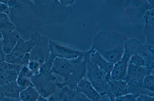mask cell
Segmentation results:
<instances>
[{"mask_svg":"<svg viewBox=\"0 0 154 101\" xmlns=\"http://www.w3.org/2000/svg\"><path fill=\"white\" fill-rule=\"evenodd\" d=\"M86 53L73 59L55 58L53 60L51 69L53 73L61 76L63 79L59 82L58 88L67 86L71 89H75L79 82L85 75Z\"/></svg>","mask_w":154,"mask_h":101,"instance_id":"6da1fadb","label":"cell"},{"mask_svg":"<svg viewBox=\"0 0 154 101\" xmlns=\"http://www.w3.org/2000/svg\"><path fill=\"white\" fill-rule=\"evenodd\" d=\"M32 2L33 21L38 26L61 23L72 12L70 5L66 6L59 0H34Z\"/></svg>","mask_w":154,"mask_h":101,"instance_id":"7a4b0ae2","label":"cell"},{"mask_svg":"<svg viewBox=\"0 0 154 101\" xmlns=\"http://www.w3.org/2000/svg\"><path fill=\"white\" fill-rule=\"evenodd\" d=\"M127 40L125 35L119 32L102 31L94 37L91 48L106 60L115 63L121 58Z\"/></svg>","mask_w":154,"mask_h":101,"instance_id":"3957f363","label":"cell"},{"mask_svg":"<svg viewBox=\"0 0 154 101\" xmlns=\"http://www.w3.org/2000/svg\"><path fill=\"white\" fill-rule=\"evenodd\" d=\"M9 8L8 17L14 25L16 31L23 34L31 30L34 26L33 3L30 0H8Z\"/></svg>","mask_w":154,"mask_h":101,"instance_id":"277c9868","label":"cell"},{"mask_svg":"<svg viewBox=\"0 0 154 101\" xmlns=\"http://www.w3.org/2000/svg\"><path fill=\"white\" fill-rule=\"evenodd\" d=\"M53 61L49 58L41 66L38 73L30 78L32 84L40 96L46 99L56 93L59 89V82L51 69Z\"/></svg>","mask_w":154,"mask_h":101,"instance_id":"5b68a950","label":"cell"},{"mask_svg":"<svg viewBox=\"0 0 154 101\" xmlns=\"http://www.w3.org/2000/svg\"><path fill=\"white\" fill-rule=\"evenodd\" d=\"M90 50L86 53V75L87 79L102 98L108 97L110 99L113 97L109 82L110 75L106 74L93 63L90 59Z\"/></svg>","mask_w":154,"mask_h":101,"instance_id":"8992f818","label":"cell"},{"mask_svg":"<svg viewBox=\"0 0 154 101\" xmlns=\"http://www.w3.org/2000/svg\"><path fill=\"white\" fill-rule=\"evenodd\" d=\"M30 39L34 41V44L29 52L30 61L41 67L48 60L50 56V40L37 32L32 34Z\"/></svg>","mask_w":154,"mask_h":101,"instance_id":"52a82bcc","label":"cell"},{"mask_svg":"<svg viewBox=\"0 0 154 101\" xmlns=\"http://www.w3.org/2000/svg\"><path fill=\"white\" fill-rule=\"evenodd\" d=\"M125 6L130 20L135 23L147 11L154 8V0L126 1Z\"/></svg>","mask_w":154,"mask_h":101,"instance_id":"ba28073f","label":"cell"},{"mask_svg":"<svg viewBox=\"0 0 154 101\" xmlns=\"http://www.w3.org/2000/svg\"><path fill=\"white\" fill-rule=\"evenodd\" d=\"M49 49L50 57L55 58L71 59L77 58L83 55V52L59 42L49 40Z\"/></svg>","mask_w":154,"mask_h":101,"instance_id":"9c48e42d","label":"cell"},{"mask_svg":"<svg viewBox=\"0 0 154 101\" xmlns=\"http://www.w3.org/2000/svg\"><path fill=\"white\" fill-rule=\"evenodd\" d=\"M48 101H92L75 89L65 86L59 92L49 97Z\"/></svg>","mask_w":154,"mask_h":101,"instance_id":"30bf717a","label":"cell"},{"mask_svg":"<svg viewBox=\"0 0 154 101\" xmlns=\"http://www.w3.org/2000/svg\"><path fill=\"white\" fill-rule=\"evenodd\" d=\"M131 55L124 51L120 60L115 63L110 74L111 79L113 80H125L127 68Z\"/></svg>","mask_w":154,"mask_h":101,"instance_id":"8fae6325","label":"cell"},{"mask_svg":"<svg viewBox=\"0 0 154 101\" xmlns=\"http://www.w3.org/2000/svg\"><path fill=\"white\" fill-rule=\"evenodd\" d=\"M152 71L146 66H137L129 63L124 80L127 84L142 81L144 77L151 74Z\"/></svg>","mask_w":154,"mask_h":101,"instance_id":"7c38bea8","label":"cell"},{"mask_svg":"<svg viewBox=\"0 0 154 101\" xmlns=\"http://www.w3.org/2000/svg\"><path fill=\"white\" fill-rule=\"evenodd\" d=\"M75 90L92 101H98L102 98L87 78H83L78 83Z\"/></svg>","mask_w":154,"mask_h":101,"instance_id":"4fadbf2b","label":"cell"},{"mask_svg":"<svg viewBox=\"0 0 154 101\" xmlns=\"http://www.w3.org/2000/svg\"><path fill=\"white\" fill-rule=\"evenodd\" d=\"M2 37V49L6 54H10L21 38L16 30L10 32H1Z\"/></svg>","mask_w":154,"mask_h":101,"instance_id":"5bb4252c","label":"cell"},{"mask_svg":"<svg viewBox=\"0 0 154 101\" xmlns=\"http://www.w3.org/2000/svg\"><path fill=\"white\" fill-rule=\"evenodd\" d=\"M90 50V58L91 61L106 74L110 75L114 63L106 60L97 51L91 48Z\"/></svg>","mask_w":154,"mask_h":101,"instance_id":"9a60e30c","label":"cell"},{"mask_svg":"<svg viewBox=\"0 0 154 101\" xmlns=\"http://www.w3.org/2000/svg\"><path fill=\"white\" fill-rule=\"evenodd\" d=\"M109 84L112 93L115 98L129 93L128 84L125 80L111 79Z\"/></svg>","mask_w":154,"mask_h":101,"instance_id":"2e32d148","label":"cell"},{"mask_svg":"<svg viewBox=\"0 0 154 101\" xmlns=\"http://www.w3.org/2000/svg\"><path fill=\"white\" fill-rule=\"evenodd\" d=\"M142 81L128 83L129 93L137 97L141 95H146L154 97V92L145 88L143 85Z\"/></svg>","mask_w":154,"mask_h":101,"instance_id":"e0dca14e","label":"cell"},{"mask_svg":"<svg viewBox=\"0 0 154 101\" xmlns=\"http://www.w3.org/2000/svg\"><path fill=\"white\" fill-rule=\"evenodd\" d=\"M5 97L12 99H19L20 93L23 90L17 83L16 81L2 86Z\"/></svg>","mask_w":154,"mask_h":101,"instance_id":"ac0fdd59","label":"cell"},{"mask_svg":"<svg viewBox=\"0 0 154 101\" xmlns=\"http://www.w3.org/2000/svg\"><path fill=\"white\" fill-rule=\"evenodd\" d=\"M27 66H23L21 69L17 77L16 82L18 85L24 89L32 84L30 78L33 75Z\"/></svg>","mask_w":154,"mask_h":101,"instance_id":"d6986e66","label":"cell"},{"mask_svg":"<svg viewBox=\"0 0 154 101\" xmlns=\"http://www.w3.org/2000/svg\"><path fill=\"white\" fill-rule=\"evenodd\" d=\"M40 96L37 90L31 84L20 92L19 99L21 101H36Z\"/></svg>","mask_w":154,"mask_h":101,"instance_id":"ffe728a7","label":"cell"},{"mask_svg":"<svg viewBox=\"0 0 154 101\" xmlns=\"http://www.w3.org/2000/svg\"><path fill=\"white\" fill-rule=\"evenodd\" d=\"M20 71L15 69H9L0 72V85L16 81Z\"/></svg>","mask_w":154,"mask_h":101,"instance_id":"44dd1931","label":"cell"},{"mask_svg":"<svg viewBox=\"0 0 154 101\" xmlns=\"http://www.w3.org/2000/svg\"><path fill=\"white\" fill-rule=\"evenodd\" d=\"M142 44L140 41L135 39L127 40L124 43V50L128 52L132 56L137 53Z\"/></svg>","mask_w":154,"mask_h":101,"instance_id":"7402d4cb","label":"cell"},{"mask_svg":"<svg viewBox=\"0 0 154 101\" xmlns=\"http://www.w3.org/2000/svg\"><path fill=\"white\" fill-rule=\"evenodd\" d=\"M34 44V42L31 39L25 41L20 38L15 47L25 54L30 52Z\"/></svg>","mask_w":154,"mask_h":101,"instance_id":"603a6c76","label":"cell"},{"mask_svg":"<svg viewBox=\"0 0 154 101\" xmlns=\"http://www.w3.org/2000/svg\"><path fill=\"white\" fill-rule=\"evenodd\" d=\"M154 24H146L143 32L146 39V44L154 45Z\"/></svg>","mask_w":154,"mask_h":101,"instance_id":"cb8c5ba5","label":"cell"},{"mask_svg":"<svg viewBox=\"0 0 154 101\" xmlns=\"http://www.w3.org/2000/svg\"><path fill=\"white\" fill-rule=\"evenodd\" d=\"M142 83L144 87L151 92H154V76L149 74L143 78Z\"/></svg>","mask_w":154,"mask_h":101,"instance_id":"d4e9b609","label":"cell"},{"mask_svg":"<svg viewBox=\"0 0 154 101\" xmlns=\"http://www.w3.org/2000/svg\"><path fill=\"white\" fill-rule=\"evenodd\" d=\"M129 63L137 66H145L143 60L136 54H134L131 56Z\"/></svg>","mask_w":154,"mask_h":101,"instance_id":"484cf974","label":"cell"},{"mask_svg":"<svg viewBox=\"0 0 154 101\" xmlns=\"http://www.w3.org/2000/svg\"><path fill=\"white\" fill-rule=\"evenodd\" d=\"M5 62L11 64H20V63L18 61L12 57L10 54L6 55Z\"/></svg>","mask_w":154,"mask_h":101,"instance_id":"4316f807","label":"cell"},{"mask_svg":"<svg viewBox=\"0 0 154 101\" xmlns=\"http://www.w3.org/2000/svg\"><path fill=\"white\" fill-rule=\"evenodd\" d=\"M9 12V8L7 4L0 3V13L8 15Z\"/></svg>","mask_w":154,"mask_h":101,"instance_id":"83f0119b","label":"cell"},{"mask_svg":"<svg viewBox=\"0 0 154 101\" xmlns=\"http://www.w3.org/2000/svg\"><path fill=\"white\" fill-rule=\"evenodd\" d=\"M137 101H154V97L141 95L137 97Z\"/></svg>","mask_w":154,"mask_h":101,"instance_id":"f1b7e54d","label":"cell"},{"mask_svg":"<svg viewBox=\"0 0 154 101\" xmlns=\"http://www.w3.org/2000/svg\"><path fill=\"white\" fill-rule=\"evenodd\" d=\"M124 101H137V97L130 94L123 96Z\"/></svg>","mask_w":154,"mask_h":101,"instance_id":"f546056e","label":"cell"},{"mask_svg":"<svg viewBox=\"0 0 154 101\" xmlns=\"http://www.w3.org/2000/svg\"><path fill=\"white\" fill-rule=\"evenodd\" d=\"M60 2L63 5L66 6H69L73 4L75 1L74 0H59Z\"/></svg>","mask_w":154,"mask_h":101,"instance_id":"4dcf8cb0","label":"cell"},{"mask_svg":"<svg viewBox=\"0 0 154 101\" xmlns=\"http://www.w3.org/2000/svg\"><path fill=\"white\" fill-rule=\"evenodd\" d=\"M6 54L3 51L2 48L0 49V63L4 62Z\"/></svg>","mask_w":154,"mask_h":101,"instance_id":"1f68e13d","label":"cell"},{"mask_svg":"<svg viewBox=\"0 0 154 101\" xmlns=\"http://www.w3.org/2000/svg\"><path fill=\"white\" fill-rule=\"evenodd\" d=\"M5 96L3 91L2 87L0 85V101L4 98Z\"/></svg>","mask_w":154,"mask_h":101,"instance_id":"d6a6232c","label":"cell"},{"mask_svg":"<svg viewBox=\"0 0 154 101\" xmlns=\"http://www.w3.org/2000/svg\"><path fill=\"white\" fill-rule=\"evenodd\" d=\"M114 101H124L123 96L115 98Z\"/></svg>","mask_w":154,"mask_h":101,"instance_id":"836d02e7","label":"cell"},{"mask_svg":"<svg viewBox=\"0 0 154 101\" xmlns=\"http://www.w3.org/2000/svg\"><path fill=\"white\" fill-rule=\"evenodd\" d=\"M36 101H48V99L40 96L38 99Z\"/></svg>","mask_w":154,"mask_h":101,"instance_id":"e575fe53","label":"cell"},{"mask_svg":"<svg viewBox=\"0 0 154 101\" xmlns=\"http://www.w3.org/2000/svg\"><path fill=\"white\" fill-rule=\"evenodd\" d=\"M8 16L6 14L0 13V19L6 17Z\"/></svg>","mask_w":154,"mask_h":101,"instance_id":"d590c367","label":"cell"}]
</instances>
